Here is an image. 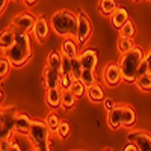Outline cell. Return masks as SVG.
Wrapping results in <instances>:
<instances>
[{
  "instance_id": "obj_37",
  "label": "cell",
  "mask_w": 151,
  "mask_h": 151,
  "mask_svg": "<svg viewBox=\"0 0 151 151\" xmlns=\"http://www.w3.org/2000/svg\"><path fill=\"white\" fill-rule=\"evenodd\" d=\"M104 107H106L107 112H110V110L115 109V103H113L112 98H106V100H104Z\"/></svg>"
},
{
  "instance_id": "obj_23",
  "label": "cell",
  "mask_w": 151,
  "mask_h": 151,
  "mask_svg": "<svg viewBox=\"0 0 151 151\" xmlns=\"http://www.w3.org/2000/svg\"><path fill=\"white\" fill-rule=\"evenodd\" d=\"M62 59H64V56H62L60 53H58V52H50V53L47 55V67L53 68V70H58V71L60 73Z\"/></svg>"
},
{
  "instance_id": "obj_21",
  "label": "cell",
  "mask_w": 151,
  "mask_h": 151,
  "mask_svg": "<svg viewBox=\"0 0 151 151\" xmlns=\"http://www.w3.org/2000/svg\"><path fill=\"white\" fill-rule=\"evenodd\" d=\"M88 98L91 100L92 103H100L104 100V91L100 85H94L91 88H88Z\"/></svg>"
},
{
  "instance_id": "obj_26",
  "label": "cell",
  "mask_w": 151,
  "mask_h": 151,
  "mask_svg": "<svg viewBox=\"0 0 151 151\" xmlns=\"http://www.w3.org/2000/svg\"><path fill=\"white\" fill-rule=\"evenodd\" d=\"M76 100H77V97L71 91H62V107L64 109H73L76 106Z\"/></svg>"
},
{
  "instance_id": "obj_11",
  "label": "cell",
  "mask_w": 151,
  "mask_h": 151,
  "mask_svg": "<svg viewBox=\"0 0 151 151\" xmlns=\"http://www.w3.org/2000/svg\"><path fill=\"white\" fill-rule=\"evenodd\" d=\"M60 79H62V76L58 70H53V68L45 65V68L42 71V80H44V88L47 91L59 88L60 86Z\"/></svg>"
},
{
  "instance_id": "obj_41",
  "label": "cell",
  "mask_w": 151,
  "mask_h": 151,
  "mask_svg": "<svg viewBox=\"0 0 151 151\" xmlns=\"http://www.w3.org/2000/svg\"><path fill=\"white\" fill-rule=\"evenodd\" d=\"M23 2H24V5H26V6H33L38 0H23Z\"/></svg>"
},
{
  "instance_id": "obj_22",
  "label": "cell",
  "mask_w": 151,
  "mask_h": 151,
  "mask_svg": "<svg viewBox=\"0 0 151 151\" xmlns=\"http://www.w3.org/2000/svg\"><path fill=\"white\" fill-rule=\"evenodd\" d=\"M116 45H118V52H119L121 55H127V53L132 52V50L136 48V44H134V41H133V38H121V36H119Z\"/></svg>"
},
{
  "instance_id": "obj_3",
  "label": "cell",
  "mask_w": 151,
  "mask_h": 151,
  "mask_svg": "<svg viewBox=\"0 0 151 151\" xmlns=\"http://www.w3.org/2000/svg\"><path fill=\"white\" fill-rule=\"evenodd\" d=\"M144 52L141 47H136L127 55H121L119 58V70L122 76V82L125 83H136L137 80V68H139L141 62L144 60Z\"/></svg>"
},
{
  "instance_id": "obj_40",
  "label": "cell",
  "mask_w": 151,
  "mask_h": 151,
  "mask_svg": "<svg viewBox=\"0 0 151 151\" xmlns=\"http://www.w3.org/2000/svg\"><path fill=\"white\" fill-rule=\"evenodd\" d=\"M145 58H147V62H148V71H150V74H151V50H150L148 56H145Z\"/></svg>"
},
{
  "instance_id": "obj_12",
  "label": "cell",
  "mask_w": 151,
  "mask_h": 151,
  "mask_svg": "<svg viewBox=\"0 0 151 151\" xmlns=\"http://www.w3.org/2000/svg\"><path fill=\"white\" fill-rule=\"evenodd\" d=\"M79 56H80V60H82L83 70H92V71L95 70L97 62H98L97 50H94V48H85Z\"/></svg>"
},
{
  "instance_id": "obj_39",
  "label": "cell",
  "mask_w": 151,
  "mask_h": 151,
  "mask_svg": "<svg viewBox=\"0 0 151 151\" xmlns=\"http://www.w3.org/2000/svg\"><path fill=\"white\" fill-rule=\"evenodd\" d=\"M11 151H21V147L18 145V142H14V141H12V145H11Z\"/></svg>"
},
{
  "instance_id": "obj_13",
  "label": "cell",
  "mask_w": 151,
  "mask_h": 151,
  "mask_svg": "<svg viewBox=\"0 0 151 151\" xmlns=\"http://www.w3.org/2000/svg\"><path fill=\"white\" fill-rule=\"evenodd\" d=\"M60 52H62V56H67L70 59L76 58V56H79V42L73 40L71 36L68 38H64V41H62L60 44Z\"/></svg>"
},
{
  "instance_id": "obj_36",
  "label": "cell",
  "mask_w": 151,
  "mask_h": 151,
  "mask_svg": "<svg viewBox=\"0 0 151 151\" xmlns=\"http://www.w3.org/2000/svg\"><path fill=\"white\" fill-rule=\"evenodd\" d=\"M12 141L9 139H0V151H11Z\"/></svg>"
},
{
  "instance_id": "obj_24",
  "label": "cell",
  "mask_w": 151,
  "mask_h": 151,
  "mask_svg": "<svg viewBox=\"0 0 151 151\" xmlns=\"http://www.w3.org/2000/svg\"><path fill=\"white\" fill-rule=\"evenodd\" d=\"M82 73H83V65H82L80 56H76V58L71 59V76H73V79L80 80Z\"/></svg>"
},
{
  "instance_id": "obj_31",
  "label": "cell",
  "mask_w": 151,
  "mask_h": 151,
  "mask_svg": "<svg viewBox=\"0 0 151 151\" xmlns=\"http://www.w3.org/2000/svg\"><path fill=\"white\" fill-rule=\"evenodd\" d=\"M86 89H88V88L83 85V82H82V80H76V82H74V85H73V88H71V92L79 98V97H82V95L86 92Z\"/></svg>"
},
{
  "instance_id": "obj_29",
  "label": "cell",
  "mask_w": 151,
  "mask_h": 151,
  "mask_svg": "<svg viewBox=\"0 0 151 151\" xmlns=\"http://www.w3.org/2000/svg\"><path fill=\"white\" fill-rule=\"evenodd\" d=\"M136 85H137V88H139L141 91H144V92L151 91V74L148 73V74L142 76V77H139V79L136 80Z\"/></svg>"
},
{
  "instance_id": "obj_30",
  "label": "cell",
  "mask_w": 151,
  "mask_h": 151,
  "mask_svg": "<svg viewBox=\"0 0 151 151\" xmlns=\"http://www.w3.org/2000/svg\"><path fill=\"white\" fill-rule=\"evenodd\" d=\"M11 67H12V64L9 62V59H8L6 56H3V58H2V60H0V77H2V80H3V79L6 77V76L9 74Z\"/></svg>"
},
{
  "instance_id": "obj_45",
  "label": "cell",
  "mask_w": 151,
  "mask_h": 151,
  "mask_svg": "<svg viewBox=\"0 0 151 151\" xmlns=\"http://www.w3.org/2000/svg\"><path fill=\"white\" fill-rule=\"evenodd\" d=\"M12 2H18V0H12Z\"/></svg>"
},
{
  "instance_id": "obj_43",
  "label": "cell",
  "mask_w": 151,
  "mask_h": 151,
  "mask_svg": "<svg viewBox=\"0 0 151 151\" xmlns=\"http://www.w3.org/2000/svg\"><path fill=\"white\" fill-rule=\"evenodd\" d=\"M103 151H113V150H110V148H106V150H103Z\"/></svg>"
},
{
  "instance_id": "obj_15",
  "label": "cell",
  "mask_w": 151,
  "mask_h": 151,
  "mask_svg": "<svg viewBox=\"0 0 151 151\" xmlns=\"http://www.w3.org/2000/svg\"><path fill=\"white\" fill-rule=\"evenodd\" d=\"M32 118L26 113H18L17 119H15V133L23 134V136H29L30 127H32Z\"/></svg>"
},
{
  "instance_id": "obj_46",
  "label": "cell",
  "mask_w": 151,
  "mask_h": 151,
  "mask_svg": "<svg viewBox=\"0 0 151 151\" xmlns=\"http://www.w3.org/2000/svg\"><path fill=\"white\" fill-rule=\"evenodd\" d=\"M148 2H151V0H148Z\"/></svg>"
},
{
  "instance_id": "obj_17",
  "label": "cell",
  "mask_w": 151,
  "mask_h": 151,
  "mask_svg": "<svg viewBox=\"0 0 151 151\" xmlns=\"http://www.w3.org/2000/svg\"><path fill=\"white\" fill-rule=\"evenodd\" d=\"M45 103L50 109H58L62 107V91L60 88H55V89H48L45 94Z\"/></svg>"
},
{
  "instance_id": "obj_20",
  "label": "cell",
  "mask_w": 151,
  "mask_h": 151,
  "mask_svg": "<svg viewBox=\"0 0 151 151\" xmlns=\"http://www.w3.org/2000/svg\"><path fill=\"white\" fill-rule=\"evenodd\" d=\"M136 122V112L132 106H125L124 104V110H122V125L124 127H133Z\"/></svg>"
},
{
  "instance_id": "obj_33",
  "label": "cell",
  "mask_w": 151,
  "mask_h": 151,
  "mask_svg": "<svg viewBox=\"0 0 151 151\" xmlns=\"http://www.w3.org/2000/svg\"><path fill=\"white\" fill-rule=\"evenodd\" d=\"M70 134V124L67 121H62L59 129H58V136L60 137V139H67Z\"/></svg>"
},
{
  "instance_id": "obj_16",
  "label": "cell",
  "mask_w": 151,
  "mask_h": 151,
  "mask_svg": "<svg viewBox=\"0 0 151 151\" xmlns=\"http://www.w3.org/2000/svg\"><path fill=\"white\" fill-rule=\"evenodd\" d=\"M127 21H130V15H129V11L125 9L124 6H118V9L112 14L110 17V23H112V26L115 27V29H121L122 26Z\"/></svg>"
},
{
  "instance_id": "obj_9",
  "label": "cell",
  "mask_w": 151,
  "mask_h": 151,
  "mask_svg": "<svg viewBox=\"0 0 151 151\" xmlns=\"http://www.w3.org/2000/svg\"><path fill=\"white\" fill-rule=\"evenodd\" d=\"M103 80L109 88H115L119 85V82L122 80V76H121V70L119 65L115 64V62H110L107 64L103 70Z\"/></svg>"
},
{
  "instance_id": "obj_2",
  "label": "cell",
  "mask_w": 151,
  "mask_h": 151,
  "mask_svg": "<svg viewBox=\"0 0 151 151\" xmlns=\"http://www.w3.org/2000/svg\"><path fill=\"white\" fill-rule=\"evenodd\" d=\"M5 56L9 59L12 67H15V68H21V67L26 65L27 62L30 60V58H32V48H30V36H29V33L17 32L15 42L5 53Z\"/></svg>"
},
{
  "instance_id": "obj_8",
  "label": "cell",
  "mask_w": 151,
  "mask_h": 151,
  "mask_svg": "<svg viewBox=\"0 0 151 151\" xmlns=\"http://www.w3.org/2000/svg\"><path fill=\"white\" fill-rule=\"evenodd\" d=\"M127 141L134 144L139 151H151V133L145 130H133L127 134Z\"/></svg>"
},
{
  "instance_id": "obj_34",
  "label": "cell",
  "mask_w": 151,
  "mask_h": 151,
  "mask_svg": "<svg viewBox=\"0 0 151 151\" xmlns=\"http://www.w3.org/2000/svg\"><path fill=\"white\" fill-rule=\"evenodd\" d=\"M60 76H71V59L67 56H64V59H62Z\"/></svg>"
},
{
  "instance_id": "obj_28",
  "label": "cell",
  "mask_w": 151,
  "mask_h": 151,
  "mask_svg": "<svg viewBox=\"0 0 151 151\" xmlns=\"http://www.w3.org/2000/svg\"><path fill=\"white\" fill-rule=\"evenodd\" d=\"M80 80L83 82V85H85L86 88L94 86V85H95V73H94L92 70H83Z\"/></svg>"
},
{
  "instance_id": "obj_35",
  "label": "cell",
  "mask_w": 151,
  "mask_h": 151,
  "mask_svg": "<svg viewBox=\"0 0 151 151\" xmlns=\"http://www.w3.org/2000/svg\"><path fill=\"white\" fill-rule=\"evenodd\" d=\"M148 73H150L148 71V62H147V58H144V60L141 62L139 68H137V79L142 77V76H145V74H148Z\"/></svg>"
},
{
  "instance_id": "obj_42",
  "label": "cell",
  "mask_w": 151,
  "mask_h": 151,
  "mask_svg": "<svg viewBox=\"0 0 151 151\" xmlns=\"http://www.w3.org/2000/svg\"><path fill=\"white\" fill-rule=\"evenodd\" d=\"M6 3H8V0H0V9H2V12L6 9Z\"/></svg>"
},
{
  "instance_id": "obj_6",
  "label": "cell",
  "mask_w": 151,
  "mask_h": 151,
  "mask_svg": "<svg viewBox=\"0 0 151 151\" xmlns=\"http://www.w3.org/2000/svg\"><path fill=\"white\" fill-rule=\"evenodd\" d=\"M36 18L32 12H23V14L17 15L12 18L11 21V27L17 30V32H23V33H29L33 30L35 27V23H36Z\"/></svg>"
},
{
  "instance_id": "obj_5",
  "label": "cell",
  "mask_w": 151,
  "mask_h": 151,
  "mask_svg": "<svg viewBox=\"0 0 151 151\" xmlns=\"http://www.w3.org/2000/svg\"><path fill=\"white\" fill-rule=\"evenodd\" d=\"M18 112L14 107L2 109V124H0V139L12 141V134L15 132V119Z\"/></svg>"
},
{
  "instance_id": "obj_7",
  "label": "cell",
  "mask_w": 151,
  "mask_h": 151,
  "mask_svg": "<svg viewBox=\"0 0 151 151\" xmlns=\"http://www.w3.org/2000/svg\"><path fill=\"white\" fill-rule=\"evenodd\" d=\"M79 29H77V35H76V40H77L79 45H85L91 38L92 33V26H91V20L83 11H80L79 14Z\"/></svg>"
},
{
  "instance_id": "obj_18",
  "label": "cell",
  "mask_w": 151,
  "mask_h": 151,
  "mask_svg": "<svg viewBox=\"0 0 151 151\" xmlns=\"http://www.w3.org/2000/svg\"><path fill=\"white\" fill-rule=\"evenodd\" d=\"M15 38H17V30H14L12 27L2 30V36H0V48L6 53L8 50L14 45Z\"/></svg>"
},
{
  "instance_id": "obj_38",
  "label": "cell",
  "mask_w": 151,
  "mask_h": 151,
  "mask_svg": "<svg viewBox=\"0 0 151 151\" xmlns=\"http://www.w3.org/2000/svg\"><path fill=\"white\" fill-rule=\"evenodd\" d=\"M122 151H139V150H137V147H136L134 144H132V142H129L127 145H125V147L122 148Z\"/></svg>"
},
{
  "instance_id": "obj_25",
  "label": "cell",
  "mask_w": 151,
  "mask_h": 151,
  "mask_svg": "<svg viewBox=\"0 0 151 151\" xmlns=\"http://www.w3.org/2000/svg\"><path fill=\"white\" fill-rule=\"evenodd\" d=\"M60 122H62V121L59 119V116L56 115L55 112H50L48 115L45 116V124H47L48 130L52 132V133H58V129H59Z\"/></svg>"
},
{
  "instance_id": "obj_4",
  "label": "cell",
  "mask_w": 151,
  "mask_h": 151,
  "mask_svg": "<svg viewBox=\"0 0 151 151\" xmlns=\"http://www.w3.org/2000/svg\"><path fill=\"white\" fill-rule=\"evenodd\" d=\"M50 134L52 132L48 130L45 121L41 119H33L32 127L29 132V139L35 151H52V145H50Z\"/></svg>"
},
{
  "instance_id": "obj_19",
  "label": "cell",
  "mask_w": 151,
  "mask_h": 151,
  "mask_svg": "<svg viewBox=\"0 0 151 151\" xmlns=\"http://www.w3.org/2000/svg\"><path fill=\"white\" fill-rule=\"evenodd\" d=\"M118 9L116 0H100L98 2V11L106 17H112V14Z\"/></svg>"
},
{
  "instance_id": "obj_32",
  "label": "cell",
  "mask_w": 151,
  "mask_h": 151,
  "mask_svg": "<svg viewBox=\"0 0 151 151\" xmlns=\"http://www.w3.org/2000/svg\"><path fill=\"white\" fill-rule=\"evenodd\" d=\"M74 79H73V76H62V79H60V91H71V88L74 85Z\"/></svg>"
},
{
  "instance_id": "obj_14",
  "label": "cell",
  "mask_w": 151,
  "mask_h": 151,
  "mask_svg": "<svg viewBox=\"0 0 151 151\" xmlns=\"http://www.w3.org/2000/svg\"><path fill=\"white\" fill-rule=\"evenodd\" d=\"M122 110H124V104L115 106V109L107 112V124L112 130H118L119 127H122Z\"/></svg>"
},
{
  "instance_id": "obj_27",
  "label": "cell",
  "mask_w": 151,
  "mask_h": 151,
  "mask_svg": "<svg viewBox=\"0 0 151 151\" xmlns=\"http://www.w3.org/2000/svg\"><path fill=\"white\" fill-rule=\"evenodd\" d=\"M134 35H136V27H134L133 21H127L119 29V36L121 38H133Z\"/></svg>"
},
{
  "instance_id": "obj_10",
  "label": "cell",
  "mask_w": 151,
  "mask_h": 151,
  "mask_svg": "<svg viewBox=\"0 0 151 151\" xmlns=\"http://www.w3.org/2000/svg\"><path fill=\"white\" fill-rule=\"evenodd\" d=\"M32 33H33V38L36 40V42L44 44L47 41L48 33H50V24H48V21L44 15H40L36 18V23H35V27H33Z\"/></svg>"
},
{
  "instance_id": "obj_44",
  "label": "cell",
  "mask_w": 151,
  "mask_h": 151,
  "mask_svg": "<svg viewBox=\"0 0 151 151\" xmlns=\"http://www.w3.org/2000/svg\"><path fill=\"white\" fill-rule=\"evenodd\" d=\"M133 2H141V0H133Z\"/></svg>"
},
{
  "instance_id": "obj_1",
  "label": "cell",
  "mask_w": 151,
  "mask_h": 151,
  "mask_svg": "<svg viewBox=\"0 0 151 151\" xmlns=\"http://www.w3.org/2000/svg\"><path fill=\"white\" fill-rule=\"evenodd\" d=\"M50 26H52L53 32L59 36H76L79 29V17L68 9H60L52 15Z\"/></svg>"
}]
</instances>
